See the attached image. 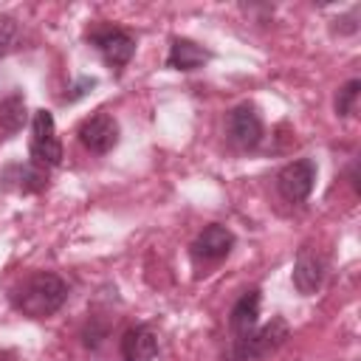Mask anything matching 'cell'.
I'll use <instances>...</instances> for the list:
<instances>
[{"mask_svg":"<svg viewBox=\"0 0 361 361\" xmlns=\"http://www.w3.org/2000/svg\"><path fill=\"white\" fill-rule=\"evenodd\" d=\"M68 302V282L51 271L31 274L20 288L11 293L14 310H20L28 319H48Z\"/></svg>","mask_w":361,"mask_h":361,"instance_id":"cell-1","label":"cell"},{"mask_svg":"<svg viewBox=\"0 0 361 361\" xmlns=\"http://www.w3.org/2000/svg\"><path fill=\"white\" fill-rule=\"evenodd\" d=\"M288 338H290L288 322L274 316L268 324H262V327L257 324L245 336H234V341L226 353V361H262V358L274 355Z\"/></svg>","mask_w":361,"mask_h":361,"instance_id":"cell-2","label":"cell"},{"mask_svg":"<svg viewBox=\"0 0 361 361\" xmlns=\"http://www.w3.org/2000/svg\"><path fill=\"white\" fill-rule=\"evenodd\" d=\"M31 161L39 166H59L62 164V141L56 138V124L51 110H34L31 116Z\"/></svg>","mask_w":361,"mask_h":361,"instance_id":"cell-3","label":"cell"},{"mask_svg":"<svg viewBox=\"0 0 361 361\" xmlns=\"http://www.w3.org/2000/svg\"><path fill=\"white\" fill-rule=\"evenodd\" d=\"M87 42H90V45L102 54V59H104L110 68H116V71H121V68L133 59V54H135V37H133L130 31L118 28V25H104V28L90 31V34H87Z\"/></svg>","mask_w":361,"mask_h":361,"instance_id":"cell-4","label":"cell"},{"mask_svg":"<svg viewBox=\"0 0 361 361\" xmlns=\"http://www.w3.org/2000/svg\"><path fill=\"white\" fill-rule=\"evenodd\" d=\"M316 183V161L296 158L276 172V189L288 203H305Z\"/></svg>","mask_w":361,"mask_h":361,"instance_id":"cell-5","label":"cell"},{"mask_svg":"<svg viewBox=\"0 0 361 361\" xmlns=\"http://www.w3.org/2000/svg\"><path fill=\"white\" fill-rule=\"evenodd\" d=\"M226 133H228V138H231L234 147H240V149H257L259 141H262V133H265L257 107L251 102H240L237 107H231L228 116H226Z\"/></svg>","mask_w":361,"mask_h":361,"instance_id":"cell-6","label":"cell"},{"mask_svg":"<svg viewBox=\"0 0 361 361\" xmlns=\"http://www.w3.org/2000/svg\"><path fill=\"white\" fill-rule=\"evenodd\" d=\"M76 135H79V141H82L85 149H90L96 155H104V152H110L118 144L121 130H118V121L110 113L102 110V113H93L90 118H85L79 124V133Z\"/></svg>","mask_w":361,"mask_h":361,"instance_id":"cell-7","label":"cell"},{"mask_svg":"<svg viewBox=\"0 0 361 361\" xmlns=\"http://www.w3.org/2000/svg\"><path fill=\"white\" fill-rule=\"evenodd\" d=\"M324 271H327V262L316 248H307V245L299 248L296 262H293V274H290L293 288L299 293H305V296L316 293L322 288V282H324Z\"/></svg>","mask_w":361,"mask_h":361,"instance_id":"cell-8","label":"cell"},{"mask_svg":"<svg viewBox=\"0 0 361 361\" xmlns=\"http://www.w3.org/2000/svg\"><path fill=\"white\" fill-rule=\"evenodd\" d=\"M231 248H234V234H231V228H226V226H220V223H212V226H206V228L195 237V243H192V257H195V259H206V262H217V259L228 257Z\"/></svg>","mask_w":361,"mask_h":361,"instance_id":"cell-9","label":"cell"},{"mask_svg":"<svg viewBox=\"0 0 361 361\" xmlns=\"http://www.w3.org/2000/svg\"><path fill=\"white\" fill-rule=\"evenodd\" d=\"M121 358L124 361H155L158 355V336L147 324H135L121 336Z\"/></svg>","mask_w":361,"mask_h":361,"instance_id":"cell-10","label":"cell"},{"mask_svg":"<svg viewBox=\"0 0 361 361\" xmlns=\"http://www.w3.org/2000/svg\"><path fill=\"white\" fill-rule=\"evenodd\" d=\"M209 59H212L209 48L197 45L189 37H175L172 45H169V54H166V68H172V71H197Z\"/></svg>","mask_w":361,"mask_h":361,"instance_id":"cell-11","label":"cell"},{"mask_svg":"<svg viewBox=\"0 0 361 361\" xmlns=\"http://www.w3.org/2000/svg\"><path fill=\"white\" fill-rule=\"evenodd\" d=\"M259 305H262V293H259V288L245 290V293L231 305L228 327H231L234 336H245L248 330H254V327L259 324Z\"/></svg>","mask_w":361,"mask_h":361,"instance_id":"cell-12","label":"cell"},{"mask_svg":"<svg viewBox=\"0 0 361 361\" xmlns=\"http://www.w3.org/2000/svg\"><path fill=\"white\" fill-rule=\"evenodd\" d=\"M3 178H6L3 186H8V180H14L11 186H14L17 192H23V195H37V192H42V189L48 186V169L39 166V164H34V161L6 166Z\"/></svg>","mask_w":361,"mask_h":361,"instance_id":"cell-13","label":"cell"},{"mask_svg":"<svg viewBox=\"0 0 361 361\" xmlns=\"http://www.w3.org/2000/svg\"><path fill=\"white\" fill-rule=\"evenodd\" d=\"M28 113H25V99L20 93H11L3 104H0V127L6 135H14L17 130H23Z\"/></svg>","mask_w":361,"mask_h":361,"instance_id":"cell-14","label":"cell"},{"mask_svg":"<svg viewBox=\"0 0 361 361\" xmlns=\"http://www.w3.org/2000/svg\"><path fill=\"white\" fill-rule=\"evenodd\" d=\"M358 93H361V79H350V82H344V85L338 87V93H336V102H333L336 116H341V118L353 116V113H355Z\"/></svg>","mask_w":361,"mask_h":361,"instance_id":"cell-15","label":"cell"},{"mask_svg":"<svg viewBox=\"0 0 361 361\" xmlns=\"http://www.w3.org/2000/svg\"><path fill=\"white\" fill-rule=\"evenodd\" d=\"M17 34H20L17 20H14V17H8V14H0V59L14 48Z\"/></svg>","mask_w":361,"mask_h":361,"instance_id":"cell-16","label":"cell"},{"mask_svg":"<svg viewBox=\"0 0 361 361\" xmlns=\"http://www.w3.org/2000/svg\"><path fill=\"white\" fill-rule=\"evenodd\" d=\"M99 82H96V76H79L71 87H68V93L62 96V102L65 104H73V102H79L82 96H87V90H93Z\"/></svg>","mask_w":361,"mask_h":361,"instance_id":"cell-17","label":"cell"},{"mask_svg":"<svg viewBox=\"0 0 361 361\" xmlns=\"http://www.w3.org/2000/svg\"><path fill=\"white\" fill-rule=\"evenodd\" d=\"M355 20H358V6L350 8V14H344V17L336 20V23H338L336 31H338V34H355V31H358V23H355Z\"/></svg>","mask_w":361,"mask_h":361,"instance_id":"cell-18","label":"cell"},{"mask_svg":"<svg viewBox=\"0 0 361 361\" xmlns=\"http://www.w3.org/2000/svg\"><path fill=\"white\" fill-rule=\"evenodd\" d=\"M3 358H6V353H3Z\"/></svg>","mask_w":361,"mask_h":361,"instance_id":"cell-19","label":"cell"}]
</instances>
